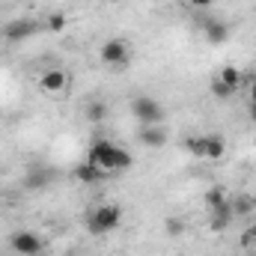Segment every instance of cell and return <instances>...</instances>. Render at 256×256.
<instances>
[{
    "mask_svg": "<svg viewBox=\"0 0 256 256\" xmlns=\"http://www.w3.org/2000/svg\"><path fill=\"white\" fill-rule=\"evenodd\" d=\"M167 236H182L185 232V220H179V218H167Z\"/></svg>",
    "mask_w": 256,
    "mask_h": 256,
    "instance_id": "19",
    "label": "cell"
},
{
    "mask_svg": "<svg viewBox=\"0 0 256 256\" xmlns=\"http://www.w3.org/2000/svg\"><path fill=\"white\" fill-rule=\"evenodd\" d=\"M250 248H254V250H256V236H254V244H250Z\"/></svg>",
    "mask_w": 256,
    "mask_h": 256,
    "instance_id": "23",
    "label": "cell"
},
{
    "mask_svg": "<svg viewBox=\"0 0 256 256\" xmlns=\"http://www.w3.org/2000/svg\"><path fill=\"white\" fill-rule=\"evenodd\" d=\"M39 30H42V24L33 18H12L9 24H3V39L6 42H24V39L36 36Z\"/></svg>",
    "mask_w": 256,
    "mask_h": 256,
    "instance_id": "6",
    "label": "cell"
},
{
    "mask_svg": "<svg viewBox=\"0 0 256 256\" xmlns=\"http://www.w3.org/2000/svg\"><path fill=\"white\" fill-rule=\"evenodd\" d=\"M218 78H220V80H224V84H226L232 92L244 90V72H242V68H236V66H224Z\"/></svg>",
    "mask_w": 256,
    "mask_h": 256,
    "instance_id": "12",
    "label": "cell"
},
{
    "mask_svg": "<svg viewBox=\"0 0 256 256\" xmlns=\"http://www.w3.org/2000/svg\"><path fill=\"white\" fill-rule=\"evenodd\" d=\"M86 161L92 164V167H98L104 176H114V173H126L134 167V158H131V152H126L122 146H116V143H110V140H96L90 149H86Z\"/></svg>",
    "mask_w": 256,
    "mask_h": 256,
    "instance_id": "1",
    "label": "cell"
},
{
    "mask_svg": "<svg viewBox=\"0 0 256 256\" xmlns=\"http://www.w3.org/2000/svg\"><path fill=\"white\" fill-rule=\"evenodd\" d=\"M212 96H214V98H230V96H232V90H230L220 78H214V80H212Z\"/></svg>",
    "mask_w": 256,
    "mask_h": 256,
    "instance_id": "18",
    "label": "cell"
},
{
    "mask_svg": "<svg viewBox=\"0 0 256 256\" xmlns=\"http://www.w3.org/2000/svg\"><path fill=\"white\" fill-rule=\"evenodd\" d=\"M9 248H12V254H18V256H33V254H42V238L33 230H18L9 238Z\"/></svg>",
    "mask_w": 256,
    "mask_h": 256,
    "instance_id": "7",
    "label": "cell"
},
{
    "mask_svg": "<svg viewBox=\"0 0 256 256\" xmlns=\"http://www.w3.org/2000/svg\"><path fill=\"white\" fill-rule=\"evenodd\" d=\"M33 256H45V254H33Z\"/></svg>",
    "mask_w": 256,
    "mask_h": 256,
    "instance_id": "25",
    "label": "cell"
},
{
    "mask_svg": "<svg viewBox=\"0 0 256 256\" xmlns=\"http://www.w3.org/2000/svg\"><path fill=\"white\" fill-rule=\"evenodd\" d=\"M200 30H202V36H206L212 45H224V42L230 39V24H226V21H218V18H202Z\"/></svg>",
    "mask_w": 256,
    "mask_h": 256,
    "instance_id": "9",
    "label": "cell"
},
{
    "mask_svg": "<svg viewBox=\"0 0 256 256\" xmlns=\"http://www.w3.org/2000/svg\"><path fill=\"white\" fill-rule=\"evenodd\" d=\"M188 3H191L194 9H208V6H212L214 0H188Z\"/></svg>",
    "mask_w": 256,
    "mask_h": 256,
    "instance_id": "21",
    "label": "cell"
},
{
    "mask_svg": "<svg viewBox=\"0 0 256 256\" xmlns=\"http://www.w3.org/2000/svg\"><path fill=\"white\" fill-rule=\"evenodd\" d=\"M66 24H68V21H66L63 12H51V15H48V21H45V30H48V33H63Z\"/></svg>",
    "mask_w": 256,
    "mask_h": 256,
    "instance_id": "16",
    "label": "cell"
},
{
    "mask_svg": "<svg viewBox=\"0 0 256 256\" xmlns=\"http://www.w3.org/2000/svg\"><path fill=\"white\" fill-rule=\"evenodd\" d=\"M84 114H86V120H90L92 126H102V122L108 120V104H104V102H90Z\"/></svg>",
    "mask_w": 256,
    "mask_h": 256,
    "instance_id": "14",
    "label": "cell"
},
{
    "mask_svg": "<svg viewBox=\"0 0 256 256\" xmlns=\"http://www.w3.org/2000/svg\"><path fill=\"white\" fill-rule=\"evenodd\" d=\"M254 149H256V137H254Z\"/></svg>",
    "mask_w": 256,
    "mask_h": 256,
    "instance_id": "24",
    "label": "cell"
},
{
    "mask_svg": "<svg viewBox=\"0 0 256 256\" xmlns=\"http://www.w3.org/2000/svg\"><path fill=\"white\" fill-rule=\"evenodd\" d=\"M120 224H122V206L104 202V206H98L96 212H90V218H86V232H90V236H108V232L120 230Z\"/></svg>",
    "mask_w": 256,
    "mask_h": 256,
    "instance_id": "2",
    "label": "cell"
},
{
    "mask_svg": "<svg viewBox=\"0 0 256 256\" xmlns=\"http://www.w3.org/2000/svg\"><path fill=\"white\" fill-rule=\"evenodd\" d=\"M98 57H102V63L110 66V68H122V66L131 63V45H128L126 39H108L102 45Z\"/></svg>",
    "mask_w": 256,
    "mask_h": 256,
    "instance_id": "5",
    "label": "cell"
},
{
    "mask_svg": "<svg viewBox=\"0 0 256 256\" xmlns=\"http://www.w3.org/2000/svg\"><path fill=\"white\" fill-rule=\"evenodd\" d=\"M185 149L202 161H220L226 152V140L220 134H196V137L185 140Z\"/></svg>",
    "mask_w": 256,
    "mask_h": 256,
    "instance_id": "3",
    "label": "cell"
},
{
    "mask_svg": "<svg viewBox=\"0 0 256 256\" xmlns=\"http://www.w3.org/2000/svg\"><path fill=\"white\" fill-rule=\"evenodd\" d=\"M244 90H248V104H256V74H244Z\"/></svg>",
    "mask_w": 256,
    "mask_h": 256,
    "instance_id": "20",
    "label": "cell"
},
{
    "mask_svg": "<svg viewBox=\"0 0 256 256\" xmlns=\"http://www.w3.org/2000/svg\"><path fill=\"white\" fill-rule=\"evenodd\" d=\"M137 140L146 149H161V146H167V131H164V126H140Z\"/></svg>",
    "mask_w": 256,
    "mask_h": 256,
    "instance_id": "10",
    "label": "cell"
},
{
    "mask_svg": "<svg viewBox=\"0 0 256 256\" xmlns=\"http://www.w3.org/2000/svg\"><path fill=\"white\" fill-rule=\"evenodd\" d=\"M74 176H78V179H80L84 185H96V182H102V179H108V176H104V173H102L98 167H92L90 161H84V164H78V167H74Z\"/></svg>",
    "mask_w": 256,
    "mask_h": 256,
    "instance_id": "13",
    "label": "cell"
},
{
    "mask_svg": "<svg viewBox=\"0 0 256 256\" xmlns=\"http://www.w3.org/2000/svg\"><path fill=\"white\" fill-rule=\"evenodd\" d=\"M230 206H232V214H236V218H244V214L254 212V202H250V196H244V194H242V196H232Z\"/></svg>",
    "mask_w": 256,
    "mask_h": 256,
    "instance_id": "15",
    "label": "cell"
},
{
    "mask_svg": "<svg viewBox=\"0 0 256 256\" xmlns=\"http://www.w3.org/2000/svg\"><path fill=\"white\" fill-rule=\"evenodd\" d=\"M39 86L48 96H60V92H66V86H68V74H66L63 68L54 66V68H48V72L39 74Z\"/></svg>",
    "mask_w": 256,
    "mask_h": 256,
    "instance_id": "8",
    "label": "cell"
},
{
    "mask_svg": "<svg viewBox=\"0 0 256 256\" xmlns=\"http://www.w3.org/2000/svg\"><path fill=\"white\" fill-rule=\"evenodd\" d=\"M232 206H230V200L224 202V206H218V208H212V230L214 232H224L230 224H232Z\"/></svg>",
    "mask_w": 256,
    "mask_h": 256,
    "instance_id": "11",
    "label": "cell"
},
{
    "mask_svg": "<svg viewBox=\"0 0 256 256\" xmlns=\"http://www.w3.org/2000/svg\"><path fill=\"white\" fill-rule=\"evenodd\" d=\"M128 108H131V114H134V120L140 126H164L167 114H164V104L158 98H152V96H134L128 102Z\"/></svg>",
    "mask_w": 256,
    "mask_h": 256,
    "instance_id": "4",
    "label": "cell"
},
{
    "mask_svg": "<svg viewBox=\"0 0 256 256\" xmlns=\"http://www.w3.org/2000/svg\"><path fill=\"white\" fill-rule=\"evenodd\" d=\"M248 116H250V122H256V104H248Z\"/></svg>",
    "mask_w": 256,
    "mask_h": 256,
    "instance_id": "22",
    "label": "cell"
},
{
    "mask_svg": "<svg viewBox=\"0 0 256 256\" xmlns=\"http://www.w3.org/2000/svg\"><path fill=\"white\" fill-rule=\"evenodd\" d=\"M224 202H226L224 188H208V191H206V206H208V212H212V208H218V206H224Z\"/></svg>",
    "mask_w": 256,
    "mask_h": 256,
    "instance_id": "17",
    "label": "cell"
}]
</instances>
